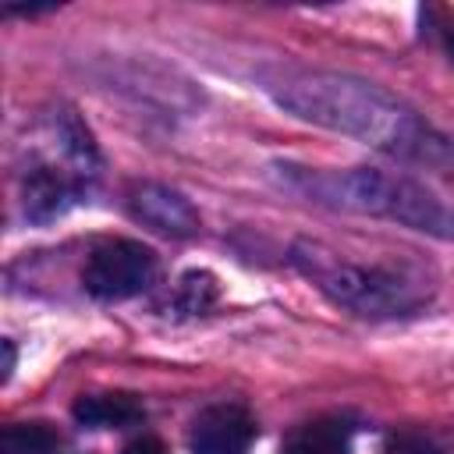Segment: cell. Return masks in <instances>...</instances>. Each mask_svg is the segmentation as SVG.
<instances>
[{"mask_svg": "<svg viewBox=\"0 0 454 454\" xmlns=\"http://www.w3.org/2000/svg\"><path fill=\"white\" fill-rule=\"evenodd\" d=\"M262 89L294 117L415 163H454V138L372 82L323 67H266Z\"/></svg>", "mask_w": 454, "mask_h": 454, "instance_id": "obj_1", "label": "cell"}, {"mask_svg": "<svg viewBox=\"0 0 454 454\" xmlns=\"http://www.w3.org/2000/svg\"><path fill=\"white\" fill-rule=\"evenodd\" d=\"M280 181L316 202L340 206L351 213H369L443 241H454V206H447L440 195H433L426 184L387 174V170H309V167H277Z\"/></svg>", "mask_w": 454, "mask_h": 454, "instance_id": "obj_2", "label": "cell"}, {"mask_svg": "<svg viewBox=\"0 0 454 454\" xmlns=\"http://www.w3.org/2000/svg\"><path fill=\"white\" fill-rule=\"evenodd\" d=\"M294 262L330 301L369 319L411 316L433 294L426 273L408 259H351L348 252L326 248L319 241H301L294 245Z\"/></svg>", "mask_w": 454, "mask_h": 454, "instance_id": "obj_3", "label": "cell"}, {"mask_svg": "<svg viewBox=\"0 0 454 454\" xmlns=\"http://www.w3.org/2000/svg\"><path fill=\"white\" fill-rule=\"evenodd\" d=\"M156 277V255L138 241H106L92 248L85 262V291L103 301H121L138 291H145Z\"/></svg>", "mask_w": 454, "mask_h": 454, "instance_id": "obj_4", "label": "cell"}, {"mask_svg": "<svg viewBox=\"0 0 454 454\" xmlns=\"http://www.w3.org/2000/svg\"><path fill=\"white\" fill-rule=\"evenodd\" d=\"M255 422L238 404H213L192 426V454H248Z\"/></svg>", "mask_w": 454, "mask_h": 454, "instance_id": "obj_5", "label": "cell"}, {"mask_svg": "<svg viewBox=\"0 0 454 454\" xmlns=\"http://www.w3.org/2000/svg\"><path fill=\"white\" fill-rule=\"evenodd\" d=\"M131 213L145 227L170 234V238H188L199 231V213L192 209V202L163 184H138L131 192Z\"/></svg>", "mask_w": 454, "mask_h": 454, "instance_id": "obj_6", "label": "cell"}, {"mask_svg": "<svg viewBox=\"0 0 454 454\" xmlns=\"http://www.w3.org/2000/svg\"><path fill=\"white\" fill-rule=\"evenodd\" d=\"M280 454H351V426L344 419H312L291 429Z\"/></svg>", "mask_w": 454, "mask_h": 454, "instance_id": "obj_7", "label": "cell"}, {"mask_svg": "<svg viewBox=\"0 0 454 454\" xmlns=\"http://www.w3.org/2000/svg\"><path fill=\"white\" fill-rule=\"evenodd\" d=\"M78 195V184L71 177H64L60 170L53 167H35L28 174V188H25V206H28V216L35 220H50V216H60Z\"/></svg>", "mask_w": 454, "mask_h": 454, "instance_id": "obj_8", "label": "cell"}, {"mask_svg": "<svg viewBox=\"0 0 454 454\" xmlns=\"http://www.w3.org/2000/svg\"><path fill=\"white\" fill-rule=\"evenodd\" d=\"M74 419L92 429H121L142 419V404L131 394H85L74 401Z\"/></svg>", "mask_w": 454, "mask_h": 454, "instance_id": "obj_9", "label": "cell"}, {"mask_svg": "<svg viewBox=\"0 0 454 454\" xmlns=\"http://www.w3.org/2000/svg\"><path fill=\"white\" fill-rule=\"evenodd\" d=\"M53 443H57V436L43 422H14L0 433V450L4 454H46Z\"/></svg>", "mask_w": 454, "mask_h": 454, "instance_id": "obj_10", "label": "cell"}, {"mask_svg": "<svg viewBox=\"0 0 454 454\" xmlns=\"http://www.w3.org/2000/svg\"><path fill=\"white\" fill-rule=\"evenodd\" d=\"M213 301H216V280L209 273L192 270V273L181 277V284H177V305L184 312H206Z\"/></svg>", "mask_w": 454, "mask_h": 454, "instance_id": "obj_11", "label": "cell"}, {"mask_svg": "<svg viewBox=\"0 0 454 454\" xmlns=\"http://www.w3.org/2000/svg\"><path fill=\"white\" fill-rule=\"evenodd\" d=\"M387 454H440L433 443H426V440H419V436H401V440H394L390 447H387Z\"/></svg>", "mask_w": 454, "mask_h": 454, "instance_id": "obj_12", "label": "cell"}, {"mask_svg": "<svg viewBox=\"0 0 454 454\" xmlns=\"http://www.w3.org/2000/svg\"><path fill=\"white\" fill-rule=\"evenodd\" d=\"M121 454H163V443H160L156 436H138V440H131Z\"/></svg>", "mask_w": 454, "mask_h": 454, "instance_id": "obj_13", "label": "cell"}, {"mask_svg": "<svg viewBox=\"0 0 454 454\" xmlns=\"http://www.w3.org/2000/svg\"><path fill=\"white\" fill-rule=\"evenodd\" d=\"M436 28H440V39H443V46H447V53L454 60V18H443Z\"/></svg>", "mask_w": 454, "mask_h": 454, "instance_id": "obj_14", "label": "cell"}, {"mask_svg": "<svg viewBox=\"0 0 454 454\" xmlns=\"http://www.w3.org/2000/svg\"><path fill=\"white\" fill-rule=\"evenodd\" d=\"M11 369H14V344L4 340V380L11 376Z\"/></svg>", "mask_w": 454, "mask_h": 454, "instance_id": "obj_15", "label": "cell"}]
</instances>
